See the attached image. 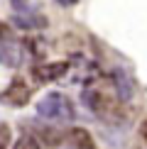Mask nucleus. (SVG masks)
<instances>
[{"label": "nucleus", "mask_w": 147, "mask_h": 149, "mask_svg": "<svg viewBox=\"0 0 147 149\" xmlns=\"http://www.w3.org/2000/svg\"><path fill=\"white\" fill-rule=\"evenodd\" d=\"M83 103L93 115L103 117V120H120L123 117V103H118V98H113L110 93H106L103 88H86L83 91Z\"/></svg>", "instance_id": "1"}, {"label": "nucleus", "mask_w": 147, "mask_h": 149, "mask_svg": "<svg viewBox=\"0 0 147 149\" xmlns=\"http://www.w3.org/2000/svg\"><path fill=\"white\" fill-rule=\"evenodd\" d=\"M37 115L44 117V120H54V122H71L76 110H74V103L64 93L54 91V93H47L37 103Z\"/></svg>", "instance_id": "2"}, {"label": "nucleus", "mask_w": 147, "mask_h": 149, "mask_svg": "<svg viewBox=\"0 0 147 149\" xmlns=\"http://www.w3.org/2000/svg\"><path fill=\"white\" fill-rule=\"evenodd\" d=\"M29 98H32V88L22 78H12L8 88L0 93V103L8 105V108H22V105L29 103Z\"/></svg>", "instance_id": "3"}, {"label": "nucleus", "mask_w": 147, "mask_h": 149, "mask_svg": "<svg viewBox=\"0 0 147 149\" xmlns=\"http://www.w3.org/2000/svg\"><path fill=\"white\" fill-rule=\"evenodd\" d=\"M61 144H66L69 149H96V142L91 137V132L83 130V127H71L69 132L64 134Z\"/></svg>", "instance_id": "4"}, {"label": "nucleus", "mask_w": 147, "mask_h": 149, "mask_svg": "<svg viewBox=\"0 0 147 149\" xmlns=\"http://www.w3.org/2000/svg\"><path fill=\"white\" fill-rule=\"evenodd\" d=\"M66 71H69V64H64V61H59V64H39V66H32V78L39 81V83H49V81L61 78Z\"/></svg>", "instance_id": "5"}, {"label": "nucleus", "mask_w": 147, "mask_h": 149, "mask_svg": "<svg viewBox=\"0 0 147 149\" xmlns=\"http://www.w3.org/2000/svg\"><path fill=\"white\" fill-rule=\"evenodd\" d=\"M115 88H118V100H130L132 98V78L127 76V73L118 71L115 73Z\"/></svg>", "instance_id": "6"}, {"label": "nucleus", "mask_w": 147, "mask_h": 149, "mask_svg": "<svg viewBox=\"0 0 147 149\" xmlns=\"http://www.w3.org/2000/svg\"><path fill=\"white\" fill-rule=\"evenodd\" d=\"M34 137H37V142H39V144L59 147V144H61V139H64V134H61L59 130H54V127H39V132H37Z\"/></svg>", "instance_id": "7"}, {"label": "nucleus", "mask_w": 147, "mask_h": 149, "mask_svg": "<svg viewBox=\"0 0 147 149\" xmlns=\"http://www.w3.org/2000/svg\"><path fill=\"white\" fill-rule=\"evenodd\" d=\"M12 149H42V144L37 142V137L32 132H24V134H20V139L15 142Z\"/></svg>", "instance_id": "8"}, {"label": "nucleus", "mask_w": 147, "mask_h": 149, "mask_svg": "<svg viewBox=\"0 0 147 149\" xmlns=\"http://www.w3.org/2000/svg\"><path fill=\"white\" fill-rule=\"evenodd\" d=\"M10 139H12L10 125H5V122H0V149H8V147H10Z\"/></svg>", "instance_id": "9"}, {"label": "nucleus", "mask_w": 147, "mask_h": 149, "mask_svg": "<svg viewBox=\"0 0 147 149\" xmlns=\"http://www.w3.org/2000/svg\"><path fill=\"white\" fill-rule=\"evenodd\" d=\"M140 134H142V139L147 142V120L142 122V125H140Z\"/></svg>", "instance_id": "10"}, {"label": "nucleus", "mask_w": 147, "mask_h": 149, "mask_svg": "<svg viewBox=\"0 0 147 149\" xmlns=\"http://www.w3.org/2000/svg\"><path fill=\"white\" fill-rule=\"evenodd\" d=\"M57 3H59V5H64V8H71V5L76 3V0H57Z\"/></svg>", "instance_id": "11"}, {"label": "nucleus", "mask_w": 147, "mask_h": 149, "mask_svg": "<svg viewBox=\"0 0 147 149\" xmlns=\"http://www.w3.org/2000/svg\"><path fill=\"white\" fill-rule=\"evenodd\" d=\"M0 37H3V39H8V37H10V32L3 27V24H0Z\"/></svg>", "instance_id": "12"}, {"label": "nucleus", "mask_w": 147, "mask_h": 149, "mask_svg": "<svg viewBox=\"0 0 147 149\" xmlns=\"http://www.w3.org/2000/svg\"><path fill=\"white\" fill-rule=\"evenodd\" d=\"M0 64H3V49H0Z\"/></svg>", "instance_id": "13"}]
</instances>
